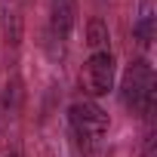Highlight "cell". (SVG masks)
<instances>
[{
  "mask_svg": "<svg viewBox=\"0 0 157 157\" xmlns=\"http://www.w3.org/2000/svg\"><path fill=\"white\" fill-rule=\"evenodd\" d=\"M120 96H123V105L139 111V114H151V105H154V71L145 59L132 62L123 74V83H120Z\"/></svg>",
  "mask_w": 157,
  "mask_h": 157,
  "instance_id": "1",
  "label": "cell"
},
{
  "mask_svg": "<svg viewBox=\"0 0 157 157\" xmlns=\"http://www.w3.org/2000/svg\"><path fill=\"white\" fill-rule=\"evenodd\" d=\"M68 114H71L74 136L80 139V142H86V145H96L108 132V114L96 102H74Z\"/></svg>",
  "mask_w": 157,
  "mask_h": 157,
  "instance_id": "2",
  "label": "cell"
},
{
  "mask_svg": "<svg viewBox=\"0 0 157 157\" xmlns=\"http://www.w3.org/2000/svg\"><path fill=\"white\" fill-rule=\"evenodd\" d=\"M83 86L93 96H105L114 86V56L111 49H99L83 65Z\"/></svg>",
  "mask_w": 157,
  "mask_h": 157,
  "instance_id": "3",
  "label": "cell"
},
{
  "mask_svg": "<svg viewBox=\"0 0 157 157\" xmlns=\"http://www.w3.org/2000/svg\"><path fill=\"white\" fill-rule=\"evenodd\" d=\"M49 19H52V34L59 40H68L77 22V0H49Z\"/></svg>",
  "mask_w": 157,
  "mask_h": 157,
  "instance_id": "4",
  "label": "cell"
},
{
  "mask_svg": "<svg viewBox=\"0 0 157 157\" xmlns=\"http://www.w3.org/2000/svg\"><path fill=\"white\" fill-rule=\"evenodd\" d=\"M108 40H111L108 25H105L102 19H90V25H86V43H90V49H93V52L108 49Z\"/></svg>",
  "mask_w": 157,
  "mask_h": 157,
  "instance_id": "5",
  "label": "cell"
},
{
  "mask_svg": "<svg viewBox=\"0 0 157 157\" xmlns=\"http://www.w3.org/2000/svg\"><path fill=\"white\" fill-rule=\"evenodd\" d=\"M151 22H154V16H151V10H145L142 16H139V22H136V37H139V43L142 46H148L151 43Z\"/></svg>",
  "mask_w": 157,
  "mask_h": 157,
  "instance_id": "6",
  "label": "cell"
},
{
  "mask_svg": "<svg viewBox=\"0 0 157 157\" xmlns=\"http://www.w3.org/2000/svg\"><path fill=\"white\" fill-rule=\"evenodd\" d=\"M3 157H22V154H19V151H6Z\"/></svg>",
  "mask_w": 157,
  "mask_h": 157,
  "instance_id": "7",
  "label": "cell"
}]
</instances>
